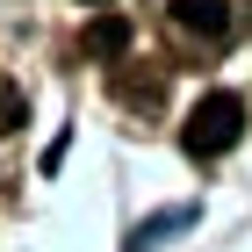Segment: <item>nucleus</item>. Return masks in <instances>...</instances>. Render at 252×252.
I'll use <instances>...</instances> for the list:
<instances>
[{"instance_id": "f257e3e1", "label": "nucleus", "mask_w": 252, "mask_h": 252, "mask_svg": "<svg viewBox=\"0 0 252 252\" xmlns=\"http://www.w3.org/2000/svg\"><path fill=\"white\" fill-rule=\"evenodd\" d=\"M245 137V101L238 94H202L188 108V123H180V152L188 158H223Z\"/></svg>"}, {"instance_id": "f03ea898", "label": "nucleus", "mask_w": 252, "mask_h": 252, "mask_svg": "<svg viewBox=\"0 0 252 252\" xmlns=\"http://www.w3.org/2000/svg\"><path fill=\"white\" fill-rule=\"evenodd\" d=\"M166 15H173V29L188 43H223L238 29V15H231V0H173V7H166Z\"/></svg>"}, {"instance_id": "7ed1b4c3", "label": "nucleus", "mask_w": 252, "mask_h": 252, "mask_svg": "<svg viewBox=\"0 0 252 252\" xmlns=\"http://www.w3.org/2000/svg\"><path fill=\"white\" fill-rule=\"evenodd\" d=\"M108 94L123 101V108H158V101H166V72H158V65H108Z\"/></svg>"}, {"instance_id": "20e7f679", "label": "nucleus", "mask_w": 252, "mask_h": 252, "mask_svg": "<svg viewBox=\"0 0 252 252\" xmlns=\"http://www.w3.org/2000/svg\"><path fill=\"white\" fill-rule=\"evenodd\" d=\"M79 51H87L94 65H123V58H130V22H123V15H94L87 36H79Z\"/></svg>"}, {"instance_id": "39448f33", "label": "nucleus", "mask_w": 252, "mask_h": 252, "mask_svg": "<svg viewBox=\"0 0 252 252\" xmlns=\"http://www.w3.org/2000/svg\"><path fill=\"white\" fill-rule=\"evenodd\" d=\"M22 116H29V101L7 87V94H0V137H7V130H22Z\"/></svg>"}]
</instances>
